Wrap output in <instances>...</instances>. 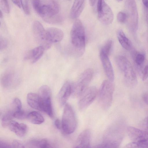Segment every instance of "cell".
<instances>
[{
  "label": "cell",
  "mask_w": 148,
  "mask_h": 148,
  "mask_svg": "<svg viewBox=\"0 0 148 148\" xmlns=\"http://www.w3.org/2000/svg\"><path fill=\"white\" fill-rule=\"evenodd\" d=\"M32 3L35 12L46 22L56 23L61 21L58 15L60 6L56 1L34 0L32 1Z\"/></svg>",
  "instance_id": "obj_1"
},
{
  "label": "cell",
  "mask_w": 148,
  "mask_h": 148,
  "mask_svg": "<svg viewBox=\"0 0 148 148\" xmlns=\"http://www.w3.org/2000/svg\"><path fill=\"white\" fill-rule=\"evenodd\" d=\"M115 61L118 68L123 74L126 84L130 87L135 86L137 82V77L129 60L124 56H119L116 57Z\"/></svg>",
  "instance_id": "obj_2"
},
{
  "label": "cell",
  "mask_w": 148,
  "mask_h": 148,
  "mask_svg": "<svg viewBox=\"0 0 148 148\" xmlns=\"http://www.w3.org/2000/svg\"><path fill=\"white\" fill-rule=\"evenodd\" d=\"M114 90V86L109 80H105L102 82L98 93V101L101 107L104 110L111 106Z\"/></svg>",
  "instance_id": "obj_3"
},
{
  "label": "cell",
  "mask_w": 148,
  "mask_h": 148,
  "mask_svg": "<svg viewBox=\"0 0 148 148\" xmlns=\"http://www.w3.org/2000/svg\"><path fill=\"white\" fill-rule=\"evenodd\" d=\"M61 129L66 134L73 133L77 126V121L74 112L72 107L66 103L62 115Z\"/></svg>",
  "instance_id": "obj_4"
},
{
  "label": "cell",
  "mask_w": 148,
  "mask_h": 148,
  "mask_svg": "<svg viewBox=\"0 0 148 148\" xmlns=\"http://www.w3.org/2000/svg\"><path fill=\"white\" fill-rule=\"evenodd\" d=\"M71 42L77 49L82 50L85 45L86 36L83 25L79 19L74 22L71 31Z\"/></svg>",
  "instance_id": "obj_5"
},
{
  "label": "cell",
  "mask_w": 148,
  "mask_h": 148,
  "mask_svg": "<svg viewBox=\"0 0 148 148\" xmlns=\"http://www.w3.org/2000/svg\"><path fill=\"white\" fill-rule=\"evenodd\" d=\"M93 74V70L88 69L85 70L80 75L76 82L73 84L72 94L73 96L80 97L88 88Z\"/></svg>",
  "instance_id": "obj_6"
},
{
  "label": "cell",
  "mask_w": 148,
  "mask_h": 148,
  "mask_svg": "<svg viewBox=\"0 0 148 148\" xmlns=\"http://www.w3.org/2000/svg\"><path fill=\"white\" fill-rule=\"evenodd\" d=\"M35 38L40 46H43L45 49L49 48L52 43L51 41L47 29L38 21H35L32 27Z\"/></svg>",
  "instance_id": "obj_7"
},
{
  "label": "cell",
  "mask_w": 148,
  "mask_h": 148,
  "mask_svg": "<svg viewBox=\"0 0 148 148\" xmlns=\"http://www.w3.org/2000/svg\"><path fill=\"white\" fill-rule=\"evenodd\" d=\"M97 9L98 19L101 23L106 25L112 23L114 18L113 14L110 8L105 1H98Z\"/></svg>",
  "instance_id": "obj_8"
},
{
  "label": "cell",
  "mask_w": 148,
  "mask_h": 148,
  "mask_svg": "<svg viewBox=\"0 0 148 148\" xmlns=\"http://www.w3.org/2000/svg\"><path fill=\"white\" fill-rule=\"evenodd\" d=\"M98 93L95 87L88 88L80 97L78 104L79 110L83 111L86 109L95 100Z\"/></svg>",
  "instance_id": "obj_9"
},
{
  "label": "cell",
  "mask_w": 148,
  "mask_h": 148,
  "mask_svg": "<svg viewBox=\"0 0 148 148\" xmlns=\"http://www.w3.org/2000/svg\"><path fill=\"white\" fill-rule=\"evenodd\" d=\"M125 4L129 24H130L131 28L134 31L137 28L138 22V11L136 2L134 0H127Z\"/></svg>",
  "instance_id": "obj_10"
},
{
  "label": "cell",
  "mask_w": 148,
  "mask_h": 148,
  "mask_svg": "<svg viewBox=\"0 0 148 148\" xmlns=\"http://www.w3.org/2000/svg\"><path fill=\"white\" fill-rule=\"evenodd\" d=\"M127 133L130 139L138 143L148 140V132L132 126L128 127Z\"/></svg>",
  "instance_id": "obj_11"
},
{
  "label": "cell",
  "mask_w": 148,
  "mask_h": 148,
  "mask_svg": "<svg viewBox=\"0 0 148 148\" xmlns=\"http://www.w3.org/2000/svg\"><path fill=\"white\" fill-rule=\"evenodd\" d=\"M73 84L69 81L66 82L63 85L58 93V97L60 105H65L71 95L72 94Z\"/></svg>",
  "instance_id": "obj_12"
},
{
  "label": "cell",
  "mask_w": 148,
  "mask_h": 148,
  "mask_svg": "<svg viewBox=\"0 0 148 148\" xmlns=\"http://www.w3.org/2000/svg\"><path fill=\"white\" fill-rule=\"evenodd\" d=\"M91 135L89 130H84L77 137L74 148H91Z\"/></svg>",
  "instance_id": "obj_13"
},
{
  "label": "cell",
  "mask_w": 148,
  "mask_h": 148,
  "mask_svg": "<svg viewBox=\"0 0 148 148\" xmlns=\"http://www.w3.org/2000/svg\"><path fill=\"white\" fill-rule=\"evenodd\" d=\"M100 56L105 72L109 80L112 82L114 79V72L108 56L101 51Z\"/></svg>",
  "instance_id": "obj_14"
},
{
  "label": "cell",
  "mask_w": 148,
  "mask_h": 148,
  "mask_svg": "<svg viewBox=\"0 0 148 148\" xmlns=\"http://www.w3.org/2000/svg\"><path fill=\"white\" fill-rule=\"evenodd\" d=\"M45 49L41 46L36 47L29 51L25 57V60H31L34 63L37 61L42 56Z\"/></svg>",
  "instance_id": "obj_15"
},
{
  "label": "cell",
  "mask_w": 148,
  "mask_h": 148,
  "mask_svg": "<svg viewBox=\"0 0 148 148\" xmlns=\"http://www.w3.org/2000/svg\"><path fill=\"white\" fill-rule=\"evenodd\" d=\"M10 130L17 136L22 137L24 136L27 131V126L23 123L12 121L8 126Z\"/></svg>",
  "instance_id": "obj_16"
},
{
  "label": "cell",
  "mask_w": 148,
  "mask_h": 148,
  "mask_svg": "<svg viewBox=\"0 0 148 148\" xmlns=\"http://www.w3.org/2000/svg\"><path fill=\"white\" fill-rule=\"evenodd\" d=\"M84 0H75L71 9L70 15L73 19L77 18L82 12L84 7Z\"/></svg>",
  "instance_id": "obj_17"
},
{
  "label": "cell",
  "mask_w": 148,
  "mask_h": 148,
  "mask_svg": "<svg viewBox=\"0 0 148 148\" xmlns=\"http://www.w3.org/2000/svg\"><path fill=\"white\" fill-rule=\"evenodd\" d=\"M46 29L52 43L59 42L63 39L64 34L61 29L55 27H49Z\"/></svg>",
  "instance_id": "obj_18"
},
{
  "label": "cell",
  "mask_w": 148,
  "mask_h": 148,
  "mask_svg": "<svg viewBox=\"0 0 148 148\" xmlns=\"http://www.w3.org/2000/svg\"><path fill=\"white\" fill-rule=\"evenodd\" d=\"M38 95L42 104L51 102V90L48 86L44 85L40 87L38 90Z\"/></svg>",
  "instance_id": "obj_19"
},
{
  "label": "cell",
  "mask_w": 148,
  "mask_h": 148,
  "mask_svg": "<svg viewBox=\"0 0 148 148\" xmlns=\"http://www.w3.org/2000/svg\"><path fill=\"white\" fill-rule=\"evenodd\" d=\"M27 101L29 105L32 108L41 111V102L38 94L33 93H28Z\"/></svg>",
  "instance_id": "obj_20"
},
{
  "label": "cell",
  "mask_w": 148,
  "mask_h": 148,
  "mask_svg": "<svg viewBox=\"0 0 148 148\" xmlns=\"http://www.w3.org/2000/svg\"><path fill=\"white\" fill-rule=\"evenodd\" d=\"M117 35L118 40L122 47L126 50L130 49L131 47V42L123 32L121 30H119Z\"/></svg>",
  "instance_id": "obj_21"
},
{
  "label": "cell",
  "mask_w": 148,
  "mask_h": 148,
  "mask_svg": "<svg viewBox=\"0 0 148 148\" xmlns=\"http://www.w3.org/2000/svg\"><path fill=\"white\" fill-rule=\"evenodd\" d=\"M27 118L32 123L35 124H41L44 121L43 116L36 111H32L28 113Z\"/></svg>",
  "instance_id": "obj_22"
},
{
  "label": "cell",
  "mask_w": 148,
  "mask_h": 148,
  "mask_svg": "<svg viewBox=\"0 0 148 148\" xmlns=\"http://www.w3.org/2000/svg\"><path fill=\"white\" fill-rule=\"evenodd\" d=\"M14 75L12 72L7 71L3 74L1 82L2 86L5 88L10 87L13 82Z\"/></svg>",
  "instance_id": "obj_23"
},
{
  "label": "cell",
  "mask_w": 148,
  "mask_h": 148,
  "mask_svg": "<svg viewBox=\"0 0 148 148\" xmlns=\"http://www.w3.org/2000/svg\"><path fill=\"white\" fill-rule=\"evenodd\" d=\"M14 112L12 110L7 112L3 116L2 119V124L3 127L8 126L14 117Z\"/></svg>",
  "instance_id": "obj_24"
},
{
  "label": "cell",
  "mask_w": 148,
  "mask_h": 148,
  "mask_svg": "<svg viewBox=\"0 0 148 148\" xmlns=\"http://www.w3.org/2000/svg\"><path fill=\"white\" fill-rule=\"evenodd\" d=\"M13 148H36L33 141L29 143H23L17 140H14L12 143Z\"/></svg>",
  "instance_id": "obj_25"
},
{
  "label": "cell",
  "mask_w": 148,
  "mask_h": 148,
  "mask_svg": "<svg viewBox=\"0 0 148 148\" xmlns=\"http://www.w3.org/2000/svg\"><path fill=\"white\" fill-rule=\"evenodd\" d=\"M33 142L36 148H53L51 144L45 139L34 141Z\"/></svg>",
  "instance_id": "obj_26"
},
{
  "label": "cell",
  "mask_w": 148,
  "mask_h": 148,
  "mask_svg": "<svg viewBox=\"0 0 148 148\" xmlns=\"http://www.w3.org/2000/svg\"><path fill=\"white\" fill-rule=\"evenodd\" d=\"M112 44V41L111 40H108L102 47L101 51L108 56L111 51Z\"/></svg>",
  "instance_id": "obj_27"
},
{
  "label": "cell",
  "mask_w": 148,
  "mask_h": 148,
  "mask_svg": "<svg viewBox=\"0 0 148 148\" xmlns=\"http://www.w3.org/2000/svg\"><path fill=\"white\" fill-rule=\"evenodd\" d=\"M120 143L117 142H104L97 145L96 148H119Z\"/></svg>",
  "instance_id": "obj_28"
},
{
  "label": "cell",
  "mask_w": 148,
  "mask_h": 148,
  "mask_svg": "<svg viewBox=\"0 0 148 148\" xmlns=\"http://www.w3.org/2000/svg\"><path fill=\"white\" fill-rule=\"evenodd\" d=\"M12 108L11 110L14 112L21 110L22 104L20 100L18 98H15L12 104Z\"/></svg>",
  "instance_id": "obj_29"
},
{
  "label": "cell",
  "mask_w": 148,
  "mask_h": 148,
  "mask_svg": "<svg viewBox=\"0 0 148 148\" xmlns=\"http://www.w3.org/2000/svg\"><path fill=\"white\" fill-rule=\"evenodd\" d=\"M28 114L25 111L21 110L14 112V117L18 119H23L27 118Z\"/></svg>",
  "instance_id": "obj_30"
},
{
  "label": "cell",
  "mask_w": 148,
  "mask_h": 148,
  "mask_svg": "<svg viewBox=\"0 0 148 148\" xmlns=\"http://www.w3.org/2000/svg\"><path fill=\"white\" fill-rule=\"evenodd\" d=\"M0 4L2 10L6 13H9L10 11L9 4L8 0H0Z\"/></svg>",
  "instance_id": "obj_31"
},
{
  "label": "cell",
  "mask_w": 148,
  "mask_h": 148,
  "mask_svg": "<svg viewBox=\"0 0 148 148\" xmlns=\"http://www.w3.org/2000/svg\"><path fill=\"white\" fill-rule=\"evenodd\" d=\"M21 4V7L22 8L25 13L29 15L30 14V10L29 5L28 1L27 0H20Z\"/></svg>",
  "instance_id": "obj_32"
},
{
  "label": "cell",
  "mask_w": 148,
  "mask_h": 148,
  "mask_svg": "<svg viewBox=\"0 0 148 148\" xmlns=\"http://www.w3.org/2000/svg\"><path fill=\"white\" fill-rule=\"evenodd\" d=\"M117 21L119 23H124L127 20V14L124 12H120L117 14Z\"/></svg>",
  "instance_id": "obj_33"
},
{
  "label": "cell",
  "mask_w": 148,
  "mask_h": 148,
  "mask_svg": "<svg viewBox=\"0 0 148 148\" xmlns=\"http://www.w3.org/2000/svg\"><path fill=\"white\" fill-rule=\"evenodd\" d=\"M145 59L144 55L142 53L138 54L135 58V62L138 66H140L143 63Z\"/></svg>",
  "instance_id": "obj_34"
},
{
  "label": "cell",
  "mask_w": 148,
  "mask_h": 148,
  "mask_svg": "<svg viewBox=\"0 0 148 148\" xmlns=\"http://www.w3.org/2000/svg\"><path fill=\"white\" fill-rule=\"evenodd\" d=\"M141 73L142 80L145 81L148 77V65L145 67Z\"/></svg>",
  "instance_id": "obj_35"
},
{
  "label": "cell",
  "mask_w": 148,
  "mask_h": 148,
  "mask_svg": "<svg viewBox=\"0 0 148 148\" xmlns=\"http://www.w3.org/2000/svg\"><path fill=\"white\" fill-rule=\"evenodd\" d=\"M8 42L6 39L0 37V50H3L5 49L7 46Z\"/></svg>",
  "instance_id": "obj_36"
},
{
  "label": "cell",
  "mask_w": 148,
  "mask_h": 148,
  "mask_svg": "<svg viewBox=\"0 0 148 148\" xmlns=\"http://www.w3.org/2000/svg\"><path fill=\"white\" fill-rule=\"evenodd\" d=\"M123 148H139V147L138 143L132 142L126 144Z\"/></svg>",
  "instance_id": "obj_37"
},
{
  "label": "cell",
  "mask_w": 148,
  "mask_h": 148,
  "mask_svg": "<svg viewBox=\"0 0 148 148\" xmlns=\"http://www.w3.org/2000/svg\"><path fill=\"white\" fill-rule=\"evenodd\" d=\"M0 148H13L9 144L3 141L0 142Z\"/></svg>",
  "instance_id": "obj_38"
},
{
  "label": "cell",
  "mask_w": 148,
  "mask_h": 148,
  "mask_svg": "<svg viewBox=\"0 0 148 148\" xmlns=\"http://www.w3.org/2000/svg\"><path fill=\"white\" fill-rule=\"evenodd\" d=\"M142 125L143 130L148 132V116L143 120Z\"/></svg>",
  "instance_id": "obj_39"
},
{
  "label": "cell",
  "mask_w": 148,
  "mask_h": 148,
  "mask_svg": "<svg viewBox=\"0 0 148 148\" xmlns=\"http://www.w3.org/2000/svg\"><path fill=\"white\" fill-rule=\"evenodd\" d=\"M139 148H148V140L138 143Z\"/></svg>",
  "instance_id": "obj_40"
},
{
  "label": "cell",
  "mask_w": 148,
  "mask_h": 148,
  "mask_svg": "<svg viewBox=\"0 0 148 148\" xmlns=\"http://www.w3.org/2000/svg\"><path fill=\"white\" fill-rule=\"evenodd\" d=\"M55 124L56 128L59 129H60L62 127L61 122L58 119H56L55 122Z\"/></svg>",
  "instance_id": "obj_41"
},
{
  "label": "cell",
  "mask_w": 148,
  "mask_h": 148,
  "mask_svg": "<svg viewBox=\"0 0 148 148\" xmlns=\"http://www.w3.org/2000/svg\"><path fill=\"white\" fill-rule=\"evenodd\" d=\"M19 8H21V1L19 0H13L12 1Z\"/></svg>",
  "instance_id": "obj_42"
},
{
  "label": "cell",
  "mask_w": 148,
  "mask_h": 148,
  "mask_svg": "<svg viewBox=\"0 0 148 148\" xmlns=\"http://www.w3.org/2000/svg\"><path fill=\"white\" fill-rule=\"evenodd\" d=\"M143 99L145 103L148 105V94L144 95Z\"/></svg>",
  "instance_id": "obj_43"
},
{
  "label": "cell",
  "mask_w": 148,
  "mask_h": 148,
  "mask_svg": "<svg viewBox=\"0 0 148 148\" xmlns=\"http://www.w3.org/2000/svg\"><path fill=\"white\" fill-rule=\"evenodd\" d=\"M142 2L144 5L148 8V0H142Z\"/></svg>",
  "instance_id": "obj_44"
},
{
  "label": "cell",
  "mask_w": 148,
  "mask_h": 148,
  "mask_svg": "<svg viewBox=\"0 0 148 148\" xmlns=\"http://www.w3.org/2000/svg\"><path fill=\"white\" fill-rule=\"evenodd\" d=\"M96 1V0H90V1H89V3L90 5L91 6H94L95 5Z\"/></svg>",
  "instance_id": "obj_45"
},
{
  "label": "cell",
  "mask_w": 148,
  "mask_h": 148,
  "mask_svg": "<svg viewBox=\"0 0 148 148\" xmlns=\"http://www.w3.org/2000/svg\"><path fill=\"white\" fill-rule=\"evenodd\" d=\"M3 16V15L1 10L0 11V18H2Z\"/></svg>",
  "instance_id": "obj_46"
}]
</instances>
